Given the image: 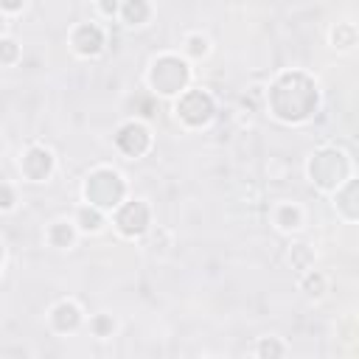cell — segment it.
I'll return each mask as SVG.
<instances>
[{
    "label": "cell",
    "instance_id": "obj_18",
    "mask_svg": "<svg viewBox=\"0 0 359 359\" xmlns=\"http://www.w3.org/2000/svg\"><path fill=\"white\" fill-rule=\"evenodd\" d=\"M286 258H289V264H292L297 272H306V269H311V266H314V250H311L309 244H303V241L292 244Z\"/></svg>",
    "mask_w": 359,
    "mask_h": 359
},
{
    "label": "cell",
    "instance_id": "obj_9",
    "mask_svg": "<svg viewBox=\"0 0 359 359\" xmlns=\"http://www.w3.org/2000/svg\"><path fill=\"white\" fill-rule=\"evenodd\" d=\"M104 45H107V34L98 22H79L70 31V48L84 59L98 56L104 50Z\"/></svg>",
    "mask_w": 359,
    "mask_h": 359
},
{
    "label": "cell",
    "instance_id": "obj_23",
    "mask_svg": "<svg viewBox=\"0 0 359 359\" xmlns=\"http://www.w3.org/2000/svg\"><path fill=\"white\" fill-rule=\"evenodd\" d=\"M17 208V191L11 182H3L0 180V213H8Z\"/></svg>",
    "mask_w": 359,
    "mask_h": 359
},
{
    "label": "cell",
    "instance_id": "obj_24",
    "mask_svg": "<svg viewBox=\"0 0 359 359\" xmlns=\"http://www.w3.org/2000/svg\"><path fill=\"white\" fill-rule=\"evenodd\" d=\"M121 3H123V0H95V6H98V14H101V17H107V20L118 17V11H121Z\"/></svg>",
    "mask_w": 359,
    "mask_h": 359
},
{
    "label": "cell",
    "instance_id": "obj_26",
    "mask_svg": "<svg viewBox=\"0 0 359 359\" xmlns=\"http://www.w3.org/2000/svg\"><path fill=\"white\" fill-rule=\"evenodd\" d=\"M6 28H8V22H6V14H3V11H0V36H3V34H6Z\"/></svg>",
    "mask_w": 359,
    "mask_h": 359
},
{
    "label": "cell",
    "instance_id": "obj_3",
    "mask_svg": "<svg viewBox=\"0 0 359 359\" xmlns=\"http://www.w3.org/2000/svg\"><path fill=\"white\" fill-rule=\"evenodd\" d=\"M146 84L160 98H177L191 87V62L180 53H160L146 70Z\"/></svg>",
    "mask_w": 359,
    "mask_h": 359
},
{
    "label": "cell",
    "instance_id": "obj_22",
    "mask_svg": "<svg viewBox=\"0 0 359 359\" xmlns=\"http://www.w3.org/2000/svg\"><path fill=\"white\" fill-rule=\"evenodd\" d=\"M20 59V45L11 36H0V65H14Z\"/></svg>",
    "mask_w": 359,
    "mask_h": 359
},
{
    "label": "cell",
    "instance_id": "obj_7",
    "mask_svg": "<svg viewBox=\"0 0 359 359\" xmlns=\"http://www.w3.org/2000/svg\"><path fill=\"white\" fill-rule=\"evenodd\" d=\"M115 149L121 151V154H126L129 160H137V157H143L149 149H151V132H149V126L146 123H140V121H126V123H121L118 129H115Z\"/></svg>",
    "mask_w": 359,
    "mask_h": 359
},
{
    "label": "cell",
    "instance_id": "obj_16",
    "mask_svg": "<svg viewBox=\"0 0 359 359\" xmlns=\"http://www.w3.org/2000/svg\"><path fill=\"white\" fill-rule=\"evenodd\" d=\"M300 289L306 292V297H323L328 292V275L311 266V269L300 272Z\"/></svg>",
    "mask_w": 359,
    "mask_h": 359
},
{
    "label": "cell",
    "instance_id": "obj_6",
    "mask_svg": "<svg viewBox=\"0 0 359 359\" xmlns=\"http://www.w3.org/2000/svg\"><path fill=\"white\" fill-rule=\"evenodd\" d=\"M112 224L126 238H140L151 224V210L143 199H123L112 210Z\"/></svg>",
    "mask_w": 359,
    "mask_h": 359
},
{
    "label": "cell",
    "instance_id": "obj_11",
    "mask_svg": "<svg viewBox=\"0 0 359 359\" xmlns=\"http://www.w3.org/2000/svg\"><path fill=\"white\" fill-rule=\"evenodd\" d=\"M331 196H334V208H337V213H339L348 224H353V222L359 219V202H356L359 191H356V177H351L348 182H342Z\"/></svg>",
    "mask_w": 359,
    "mask_h": 359
},
{
    "label": "cell",
    "instance_id": "obj_15",
    "mask_svg": "<svg viewBox=\"0 0 359 359\" xmlns=\"http://www.w3.org/2000/svg\"><path fill=\"white\" fill-rule=\"evenodd\" d=\"M118 17L123 20V25L137 28V25H146V22H149V17H151V6H149V0H123Z\"/></svg>",
    "mask_w": 359,
    "mask_h": 359
},
{
    "label": "cell",
    "instance_id": "obj_12",
    "mask_svg": "<svg viewBox=\"0 0 359 359\" xmlns=\"http://www.w3.org/2000/svg\"><path fill=\"white\" fill-rule=\"evenodd\" d=\"M272 224L280 233H297L306 224V213H303V208L297 202H278L272 208Z\"/></svg>",
    "mask_w": 359,
    "mask_h": 359
},
{
    "label": "cell",
    "instance_id": "obj_10",
    "mask_svg": "<svg viewBox=\"0 0 359 359\" xmlns=\"http://www.w3.org/2000/svg\"><path fill=\"white\" fill-rule=\"evenodd\" d=\"M81 323H84V311L76 300H59L48 311V325L56 334H73L81 328Z\"/></svg>",
    "mask_w": 359,
    "mask_h": 359
},
{
    "label": "cell",
    "instance_id": "obj_13",
    "mask_svg": "<svg viewBox=\"0 0 359 359\" xmlns=\"http://www.w3.org/2000/svg\"><path fill=\"white\" fill-rule=\"evenodd\" d=\"M76 238H79V230H76L73 219H56L45 230V241L56 250H70L76 244Z\"/></svg>",
    "mask_w": 359,
    "mask_h": 359
},
{
    "label": "cell",
    "instance_id": "obj_2",
    "mask_svg": "<svg viewBox=\"0 0 359 359\" xmlns=\"http://www.w3.org/2000/svg\"><path fill=\"white\" fill-rule=\"evenodd\" d=\"M306 177L317 191L334 194L342 182L353 177V160L339 146H320L306 160Z\"/></svg>",
    "mask_w": 359,
    "mask_h": 359
},
{
    "label": "cell",
    "instance_id": "obj_17",
    "mask_svg": "<svg viewBox=\"0 0 359 359\" xmlns=\"http://www.w3.org/2000/svg\"><path fill=\"white\" fill-rule=\"evenodd\" d=\"M208 50H210V39L199 31L188 34L185 42H182V56L185 59H202V56H208Z\"/></svg>",
    "mask_w": 359,
    "mask_h": 359
},
{
    "label": "cell",
    "instance_id": "obj_8",
    "mask_svg": "<svg viewBox=\"0 0 359 359\" xmlns=\"http://www.w3.org/2000/svg\"><path fill=\"white\" fill-rule=\"evenodd\" d=\"M20 171H22V177L28 182H48L53 177V171H56V157H53V151L48 146L34 143V146H28L22 151Z\"/></svg>",
    "mask_w": 359,
    "mask_h": 359
},
{
    "label": "cell",
    "instance_id": "obj_27",
    "mask_svg": "<svg viewBox=\"0 0 359 359\" xmlns=\"http://www.w3.org/2000/svg\"><path fill=\"white\" fill-rule=\"evenodd\" d=\"M3 258H6V250H3V241H0V266H3Z\"/></svg>",
    "mask_w": 359,
    "mask_h": 359
},
{
    "label": "cell",
    "instance_id": "obj_14",
    "mask_svg": "<svg viewBox=\"0 0 359 359\" xmlns=\"http://www.w3.org/2000/svg\"><path fill=\"white\" fill-rule=\"evenodd\" d=\"M73 224H76L79 233H101L104 224H107V213L84 202V205L76 208V213H73Z\"/></svg>",
    "mask_w": 359,
    "mask_h": 359
},
{
    "label": "cell",
    "instance_id": "obj_1",
    "mask_svg": "<svg viewBox=\"0 0 359 359\" xmlns=\"http://www.w3.org/2000/svg\"><path fill=\"white\" fill-rule=\"evenodd\" d=\"M266 107L280 123H306L320 107V87L306 70H283L266 90Z\"/></svg>",
    "mask_w": 359,
    "mask_h": 359
},
{
    "label": "cell",
    "instance_id": "obj_20",
    "mask_svg": "<svg viewBox=\"0 0 359 359\" xmlns=\"http://www.w3.org/2000/svg\"><path fill=\"white\" fill-rule=\"evenodd\" d=\"M252 353L255 356H286L289 353V345L280 342L278 337H261L258 345L252 348Z\"/></svg>",
    "mask_w": 359,
    "mask_h": 359
},
{
    "label": "cell",
    "instance_id": "obj_5",
    "mask_svg": "<svg viewBox=\"0 0 359 359\" xmlns=\"http://www.w3.org/2000/svg\"><path fill=\"white\" fill-rule=\"evenodd\" d=\"M174 118L185 129H205L216 118V101L202 87H188L174 98Z\"/></svg>",
    "mask_w": 359,
    "mask_h": 359
},
{
    "label": "cell",
    "instance_id": "obj_4",
    "mask_svg": "<svg viewBox=\"0 0 359 359\" xmlns=\"http://www.w3.org/2000/svg\"><path fill=\"white\" fill-rule=\"evenodd\" d=\"M81 199L104 213H112L126 199V180L112 165H95L81 182Z\"/></svg>",
    "mask_w": 359,
    "mask_h": 359
},
{
    "label": "cell",
    "instance_id": "obj_25",
    "mask_svg": "<svg viewBox=\"0 0 359 359\" xmlns=\"http://www.w3.org/2000/svg\"><path fill=\"white\" fill-rule=\"evenodd\" d=\"M22 6H25V0H0L3 14H17V11H22Z\"/></svg>",
    "mask_w": 359,
    "mask_h": 359
},
{
    "label": "cell",
    "instance_id": "obj_21",
    "mask_svg": "<svg viewBox=\"0 0 359 359\" xmlns=\"http://www.w3.org/2000/svg\"><path fill=\"white\" fill-rule=\"evenodd\" d=\"M115 328H118V323L112 320V314H95V317H90V331H93L98 339L112 337Z\"/></svg>",
    "mask_w": 359,
    "mask_h": 359
},
{
    "label": "cell",
    "instance_id": "obj_19",
    "mask_svg": "<svg viewBox=\"0 0 359 359\" xmlns=\"http://www.w3.org/2000/svg\"><path fill=\"white\" fill-rule=\"evenodd\" d=\"M331 45L337 50H351L356 45V28H353V22H337V28H331Z\"/></svg>",
    "mask_w": 359,
    "mask_h": 359
}]
</instances>
